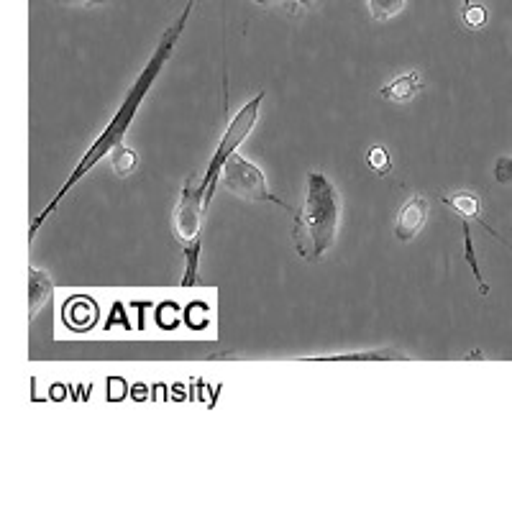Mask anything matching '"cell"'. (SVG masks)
Returning a JSON list of instances; mask_svg holds the SVG:
<instances>
[{
	"label": "cell",
	"mask_w": 512,
	"mask_h": 512,
	"mask_svg": "<svg viewBox=\"0 0 512 512\" xmlns=\"http://www.w3.org/2000/svg\"><path fill=\"white\" fill-rule=\"evenodd\" d=\"M192 6H195V0H187L185 11L180 13V18H177L175 24L169 26L167 31L162 34V39H159L157 49L152 52V57H149V62H146L144 70L139 72V77H136V82L131 85V90L126 93V98H123L121 108H118L116 113H113V118L108 121V126L103 128V134L98 136V139L93 141V146H90L88 152L82 154V159L77 162V167L72 169L70 177L64 180V185L59 187L57 195H54L52 200H49L47 208H41L39 216H34V221H31V228H29V241L36 239V233H39V228L47 223V218L52 216L54 208H57L59 203H62L64 198H67V192L72 190V187L77 185V182L82 180V177L88 175L90 169L95 167V164L100 162V159L105 157V154H111L116 146L123 144V136L128 134V128H131V123H134L136 113H139V105L144 103V98L149 95V90L154 88V82H157L159 72H164V64L169 62V57H172V52H175L177 41H180L182 31H185L187 26V18H190V11Z\"/></svg>",
	"instance_id": "1"
},
{
	"label": "cell",
	"mask_w": 512,
	"mask_h": 512,
	"mask_svg": "<svg viewBox=\"0 0 512 512\" xmlns=\"http://www.w3.org/2000/svg\"><path fill=\"white\" fill-rule=\"evenodd\" d=\"M338 216H341V203L333 182L320 172L308 175L305 205L295 213V228H292L297 254L305 262H320L333 249L338 236Z\"/></svg>",
	"instance_id": "2"
},
{
	"label": "cell",
	"mask_w": 512,
	"mask_h": 512,
	"mask_svg": "<svg viewBox=\"0 0 512 512\" xmlns=\"http://www.w3.org/2000/svg\"><path fill=\"white\" fill-rule=\"evenodd\" d=\"M264 98H267V93H256V98H251L249 103L241 108L236 116H233V121L228 123L226 128V136L221 139V144H218L216 154H213V159H210L208 169H205V177L203 182H200V187H203V205H205V213H208L210 208V200H213V192H216V180L218 175L223 172V167H226L228 159L233 157V152L239 149L241 144L246 141V136L251 134V128H254L256 118H259V108H262Z\"/></svg>",
	"instance_id": "3"
},
{
	"label": "cell",
	"mask_w": 512,
	"mask_h": 512,
	"mask_svg": "<svg viewBox=\"0 0 512 512\" xmlns=\"http://www.w3.org/2000/svg\"><path fill=\"white\" fill-rule=\"evenodd\" d=\"M221 177H223V187L231 190L233 195H239V198L251 200V203H274V205H280V208H287L290 213H297V210L290 208L285 200H280L277 195L269 192L262 169L254 167V164H251L249 159L241 157V154H233V157L228 159Z\"/></svg>",
	"instance_id": "4"
},
{
	"label": "cell",
	"mask_w": 512,
	"mask_h": 512,
	"mask_svg": "<svg viewBox=\"0 0 512 512\" xmlns=\"http://www.w3.org/2000/svg\"><path fill=\"white\" fill-rule=\"evenodd\" d=\"M203 187L195 185V177L185 182L182 187V198L175 210V231L177 239L185 246L200 241V226H203L205 205H203Z\"/></svg>",
	"instance_id": "5"
},
{
	"label": "cell",
	"mask_w": 512,
	"mask_h": 512,
	"mask_svg": "<svg viewBox=\"0 0 512 512\" xmlns=\"http://www.w3.org/2000/svg\"><path fill=\"white\" fill-rule=\"evenodd\" d=\"M425 218H428V200L423 198V195H415V198H410L408 203L402 205L400 216H397V223H395V236L400 241H413L415 233L423 228Z\"/></svg>",
	"instance_id": "6"
},
{
	"label": "cell",
	"mask_w": 512,
	"mask_h": 512,
	"mask_svg": "<svg viewBox=\"0 0 512 512\" xmlns=\"http://www.w3.org/2000/svg\"><path fill=\"white\" fill-rule=\"evenodd\" d=\"M420 90V77L418 72H408V75H400L390 82V85H384L382 88V98L387 100H397V103H405V100L413 98L415 93Z\"/></svg>",
	"instance_id": "7"
},
{
	"label": "cell",
	"mask_w": 512,
	"mask_h": 512,
	"mask_svg": "<svg viewBox=\"0 0 512 512\" xmlns=\"http://www.w3.org/2000/svg\"><path fill=\"white\" fill-rule=\"evenodd\" d=\"M31 280H29V315L34 318L39 313V308L49 303V297H52V285H49L47 274H41L39 269L31 267L29 269Z\"/></svg>",
	"instance_id": "8"
},
{
	"label": "cell",
	"mask_w": 512,
	"mask_h": 512,
	"mask_svg": "<svg viewBox=\"0 0 512 512\" xmlns=\"http://www.w3.org/2000/svg\"><path fill=\"white\" fill-rule=\"evenodd\" d=\"M443 203L451 205V208L459 213V218H469V221H482V218H479V198L474 195V192H456V195L446 198ZM484 226H487V223H484Z\"/></svg>",
	"instance_id": "9"
},
{
	"label": "cell",
	"mask_w": 512,
	"mask_h": 512,
	"mask_svg": "<svg viewBox=\"0 0 512 512\" xmlns=\"http://www.w3.org/2000/svg\"><path fill=\"white\" fill-rule=\"evenodd\" d=\"M113 169H116L118 175L121 177H126V175H131V172H134L136 167H139V157H136V152L134 149H128V146H116V149H113Z\"/></svg>",
	"instance_id": "10"
},
{
	"label": "cell",
	"mask_w": 512,
	"mask_h": 512,
	"mask_svg": "<svg viewBox=\"0 0 512 512\" xmlns=\"http://www.w3.org/2000/svg\"><path fill=\"white\" fill-rule=\"evenodd\" d=\"M367 164H369V169H372L374 175H379V177L390 175V172H392L390 152H387L384 146H372V149H369Z\"/></svg>",
	"instance_id": "11"
},
{
	"label": "cell",
	"mask_w": 512,
	"mask_h": 512,
	"mask_svg": "<svg viewBox=\"0 0 512 512\" xmlns=\"http://www.w3.org/2000/svg\"><path fill=\"white\" fill-rule=\"evenodd\" d=\"M367 3L377 21H390L405 8V0H367Z\"/></svg>",
	"instance_id": "12"
},
{
	"label": "cell",
	"mask_w": 512,
	"mask_h": 512,
	"mask_svg": "<svg viewBox=\"0 0 512 512\" xmlns=\"http://www.w3.org/2000/svg\"><path fill=\"white\" fill-rule=\"evenodd\" d=\"M77 303H80V313H75V310L64 308V318H67V326L77 328V318H85L88 320V326H93L95 318H98V310H95V305L90 303L88 297H77Z\"/></svg>",
	"instance_id": "13"
},
{
	"label": "cell",
	"mask_w": 512,
	"mask_h": 512,
	"mask_svg": "<svg viewBox=\"0 0 512 512\" xmlns=\"http://www.w3.org/2000/svg\"><path fill=\"white\" fill-rule=\"evenodd\" d=\"M320 359H331V361H382V359H400V354L395 351H359V354H336V356H320Z\"/></svg>",
	"instance_id": "14"
},
{
	"label": "cell",
	"mask_w": 512,
	"mask_h": 512,
	"mask_svg": "<svg viewBox=\"0 0 512 512\" xmlns=\"http://www.w3.org/2000/svg\"><path fill=\"white\" fill-rule=\"evenodd\" d=\"M198 254H200V241H195V244L185 246L187 272H185V280H182V285H185V287L195 285V274H198Z\"/></svg>",
	"instance_id": "15"
},
{
	"label": "cell",
	"mask_w": 512,
	"mask_h": 512,
	"mask_svg": "<svg viewBox=\"0 0 512 512\" xmlns=\"http://www.w3.org/2000/svg\"><path fill=\"white\" fill-rule=\"evenodd\" d=\"M466 8H464V21L466 26H472V29H482L484 24H487V11H484V6H474V3H469V0H464Z\"/></svg>",
	"instance_id": "16"
},
{
	"label": "cell",
	"mask_w": 512,
	"mask_h": 512,
	"mask_svg": "<svg viewBox=\"0 0 512 512\" xmlns=\"http://www.w3.org/2000/svg\"><path fill=\"white\" fill-rule=\"evenodd\" d=\"M495 180L500 185H512V157H500L495 162Z\"/></svg>",
	"instance_id": "17"
},
{
	"label": "cell",
	"mask_w": 512,
	"mask_h": 512,
	"mask_svg": "<svg viewBox=\"0 0 512 512\" xmlns=\"http://www.w3.org/2000/svg\"><path fill=\"white\" fill-rule=\"evenodd\" d=\"M64 6H103V3H111V0H57Z\"/></svg>",
	"instance_id": "18"
},
{
	"label": "cell",
	"mask_w": 512,
	"mask_h": 512,
	"mask_svg": "<svg viewBox=\"0 0 512 512\" xmlns=\"http://www.w3.org/2000/svg\"><path fill=\"white\" fill-rule=\"evenodd\" d=\"M295 3H300V6H310V0H295Z\"/></svg>",
	"instance_id": "19"
}]
</instances>
